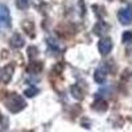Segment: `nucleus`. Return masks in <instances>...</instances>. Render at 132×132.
<instances>
[{"label":"nucleus","mask_w":132,"mask_h":132,"mask_svg":"<svg viewBox=\"0 0 132 132\" xmlns=\"http://www.w3.org/2000/svg\"><path fill=\"white\" fill-rule=\"evenodd\" d=\"M4 104H5V107L9 110V111L13 112V114L20 112L21 110H24L25 106H27L24 98L21 95H19V94H15V93L7 95V98L4 99Z\"/></svg>","instance_id":"1"},{"label":"nucleus","mask_w":132,"mask_h":132,"mask_svg":"<svg viewBox=\"0 0 132 132\" xmlns=\"http://www.w3.org/2000/svg\"><path fill=\"white\" fill-rule=\"evenodd\" d=\"M11 27V16L7 5L0 3V29H5Z\"/></svg>","instance_id":"2"},{"label":"nucleus","mask_w":132,"mask_h":132,"mask_svg":"<svg viewBox=\"0 0 132 132\" xmlns=\"http://www.w3.org/2000/svg\"><path fill=\"white\" fill-rule=\"evenodd\" d=\"M112 46H114V44H112V40L110 37H103V38H101V41L98 42L99 53L103 54V56H107L108 53H111Z\"/></svg>","instance_id":"3"},{"label":"nucleus","mask_w":132,"mask_h":132,"mask_svg":"<svg viewBox=\"0 0 132 132\" xmlns=\"http://www.w3.org/2000/svg\"><path fill=\"white\" fill-rule=\"evenodd\" d=\"M13 71H15V66L13 65H7L5 68L3 69V71L0 73V79H2L3 83H8L11 81L13 75Z\"/></svg>","instance_id":"4"},{"label":"nucleus","mask_w":132,"mask_h":132,"mask_svg":"<svg viewBox=\"0 0 132 132\" xmlns=\"http://www.w3.org/2000/svg\"><path fill=\"white\" fill-rule=\"evenodd\" d=\"M119 21L123 25H129L132 21V15H131V9L129 8H124L119 11Z\"/></svg>","instance_id":"5"},{"label":"nucleus","mask_w":132,"mask_h":132,"mask_svg":"<svg viewBox=\"0 0 132 132\" xmlns=\"http://www.w3.org/2000/svg\"><path fill=\"white\" fill-rule=\"evenodd\" d=\"M108 29H110V27L104 23V21H98V23L94 25V28H93V32H94V35H96V36H103L104 33H107Z\"/></svg>","instance_id":"6"},{"label":"nucleus","mask_w":132,"mask_h":132,"mask_svg":"<svg viewBox=\"0 0 132 132\" xmlns=\"http://www.w3.org/2000/svg\"><path fill=\"white\" fill-rule=\"evenodd\" d=\"M24 44H25L24 38L21 37L19 33H15V35L11 37V40H9V45L12 46V48H15V49L23 48V46H24Z\"/></svg>","instance_id":"7"},{"label":"nucleus","mask_w":132,"mask_h":132,"mask_svg":"<svg viewBox=\"0 0 132 132\" xmlns=\"http://www.w3.org/2000/svg\"><path fill=\"white\" fill-rule=\"evenodd\" d=\"M21 29H23L29 37H35V24L30 20H24L21 23Z\"/></svg>","instance_id":"8"},{"label":"nucleus","mask_w":132,"mask_h":132,"mask_svg":"<svg viewBox=\"0 0 132 132\" xmlns=\"http://www.w3.org/2000/svg\"><path fill=\"white\" fill-rule=\"evenodd\" d=\"M42 69H44V63L40 62V61H32V62L29 63V66H28V71L35 73V74L41 73Z\"/></svg>","instance_id":"9"},{"label":"nucleus","mask_w":132,"mask_h":132,"mask_svg":"<svg viewBox=\"0 0 132 132\" xmlns=\"http://www.w3.org/2000/svg\"><path fill=\"white\" fill-rule=\"evenodd\" d=\"M93 108L95 111H99V112H103L108 108V103L104 101V99H96V101L93 103Z\"/></svg>","instance_id":"10"},{"label":"nucleus","mask_w":132,"mask_h":132,"mask_svg":"<svg viewBox=\"0 0 132 132\" xmlns=\"http://www.w3.org/2000/svg\"><path fill=\"white\" fill-rule=\"evenodd\" d=\"M106 77H107V71L102 68H99L95 70V74H94V79L96 83H103L106 81Z\"/></svg>","instance_id":"11"},{"label":"nucleus","mask_w":132,"mask_h":132,"mask_svg":"<svg viewBox=\"0 0 132 132\" xmlns=\"http://www.w3.org/2000/svg\"><path fill=\"white\" fill-rule=\"evenodd\" d=\"M71 94L75 99H78V101H82L83 99V95H85V91L82 90V87L79 85H74L71 87Z\"/></svg>","instance_id":"12"},{"label":"nucleus","mask_w":132,"mask_h":132,"mask_svg":"<svg viewBox=\"0 0 132 132\" xmlns=\"http://www.w3.org/2000/svg\"><path fill=\"white\" fill-rule=\"evenodd\" d=\"M38 94V89L37 87H35V86H32V87H29V89H27L25 91H24V95H27L28 98H32V96H36Z\"/></svg>","instance_id":"13"},{"label":"nucleus","mask_w":132,"mask_h":132,"mask_svg":"<svg viewBox=\"0 0 132 132\" xmlns=\"http://www.w3.org/2000/svg\"><path fill=\"white\" fill-rule=\"evenodd\" d=\"M93 9H94V12L96 13V16H98L99 19H102V17L106 15V11L103 9V7H102V5H94V7H93Z\"/></svg>","instance_id":"14"},{"label":"nucleus","mask_w":132,"mask_h":132,"mask_svg":"<svg viewBox=\"0 0 132 132\" xmlns=\"http://www.w3.org/2000/svg\"><path fill=\"white\" fill-rule=\"evenodd\" d=\"M30 4V0H16V5L19 9H27Z\"/></svg>","instance_id":"15"},{"label":"nucleus","mask_w":132,"mask_h":132,"mask_svg":"<svg viewBox=\"0 0 132 132\" xmlns=\"http://www.w3.org/2000/svg\"><path fill=\"white\" fill-rule=\"evenodd\" d=\"M37 54H38V49L36 46H29L28 48V57L29 58H35Z\"/></svg>","instance_id":"16"},{"label":"nucleus","mask_w":132,"mask_h":132,"mask_svg":"<svg viewBox=\"0 0 132 132\" xmlns=\"http://www.w3.org/2000/svg\"><path fill=\"white\" fill-rule=\"evenodd\" d=\"M131 40H132V33H131V30L124 32V35H123V42H124V44H131Z\"/></svg>","instance_id":"17"},{"label":"nucleus","mask_w":132,"mask_h":132,"mask_svg":"<svg viewBox=\"0 0 132 132\" xmlns=\"http://www.w3.org/2000/svg\"><path fill=\"white\" fill-rule=\"evenodd\" d=\"M2 120H3V115H2V114H0V122H2Z\"/></svg>","instance_id":"18"},{"label":"nucleus","mask_w":132,"mask_h":132,"mask_svg":"<svg viewBox=\"0 0 132 132\" xmlns=\"http://www.w3.org/2000/svg\"><path fill=\"white\" fill-rule=\"evenodd\" d=\"M120 2H127V0H120Z\"/></svg>","instance_id":"19"}]
</instances>
